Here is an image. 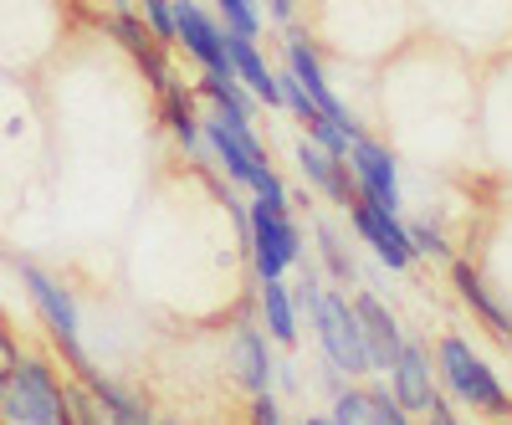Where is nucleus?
I'll return each instance as SVG.
<instances>
[{"label":"nucleus","mask_w":512,"mask_h":425,"mask_svg":"<svg viewBox=\"0 0 512 425\" xmlns=\"http://www.w3.org/2000/svg\"><path fill=\"white\" fill-rule=\"evenodd\" d=\"M200 139H205L210 154L221 159V169H226L236 185H246L256 200H282V205H287V190H282V180L272 175L267 149L256 144L251 129H231L221 113H210V118H200Z\"/></svg>","instance_id":"f257e3e1"},{"label":"nucleus","mask_w":512,"mask_h":425,"mask_svg":"<svg viewBox=\"0 0 512 425\" xmlns=\"http://www.w3.org/2000/svg\"><path fill=\"white\" fill-rule=\"evenodd\" d=\"M16 277L26 282V292H31V303H36V313H41V323H47V333L57 338V349L67 354V364H72V374L77 379H88L98 364L88 359V349H82V323H77V303H72V292L62 287V277H52L47 267H36V262H16Z\"/></svg>","instance_id":"f03ea898"},{"label":"nucleus","mask_w":512,"mask_h":425,"mask_svg":"<svg viewBox=\"0 0 512 425\" xmlns=\"http://www.w3.org/2000/svg\"><path fill=\"white\" fill-rule=\"evenodd\" d=\"M246 246H251L256 282H272L287 267L303 262V231L292 226L282 200H251V210H246Z\"/></svg>","instance_id":"7ed1b4c3"},{"label":"nucleus","mask_w":512,"mask_h":425,"mask_svg":"<svg viewBox=\"0 0 512 425\" xmlns=\"http://www.w3.org/2000/svg\"><path fill=\"white\" fill-rule=\"evenodd\" d=\"M67 405V385L41 359H16L6 369V425H57Z\"/></svg>","instance_id":"20e7f679"},{"label":"nucleus","mask_w":512,"mask_h":425,"mask_svg":"<svg viewBox=\"0 0 512 425\" xmlns=\"http://www.w3.org/2000/svg\"><path fill=\"white\" fill-rule=\"evenodd\" d=\"M436 369H441V379L451 385V395H456L461 405H477V410H487V415H512L507 390L497 385V374L487 369V359L466 344V338H441Z\"/></svg>","instance_id":"39448f33"},{"label":"nucleus","mask_w":512,"mask_h":425,"mask_svg":"<svg viewBox=\"0 0 512 425\" xmlns=\"http://www.w3.org/2000/svg\"><path fill=\"white\" fill-rule=\"evenodd\" d=\"M308 318L318 328V344L328 354V369H338V374H369L364 328H359V313H354V303L344 292H323Z\"/></svg>","instance_id":"423d86ee"},{"label":"nucleus","mask_w":512,"mask_h":425,"mask_svg":"<svg viewBox=\"0 0 512 425\" xmlns=\"http://www.w3.org/2000/svg\"><path fill=\"white\" fill-rule=\"evenodd\" d=\"M175 36H180V47L200 62V72H226V77H236L231 52H226V26L210 16L200 0H175Z\"/></svg>","instance_id":"0eeeda50"},{"label":"nucleus","mask_w":512,"mask_h":425,"mask_svg":"<svg viewBox=\"0 0 512 425\" xmlns=\"http://www.w3.org/2000/svg\"><path fill=\"white\" fill-rule=\"evenodd\" d=\"M349 221H354V231H359V241H369V251L384 262V267H395V272H405L410 262H415V246H410V231H405V221L395 216V210H379V205H369L364 195L349 205Z\"/></svg>","instance_id":"6e6552de"},{"label":"nucleus","mask_w":512,"mask_h":425,"mask_svg":"<svg viewBox=\"0 0 512 425\" xmlns=\"http://www.w3.org/2000/svg\"><path fill=\"white\" fill-rule=\"evenodd\" d=\"M349 164H354V180H359V195L379 210H395L400 216V169H395V154L374 144V139H354L349 144Z\"/></svg>","instance_id":"1a4fd4ad"},{"label":"nucleus","mask_w":512,"mask_h":425,"mask_svg":"<svg viewBox=\"0 0 512 425\" xmlns=\"http://www.w3.org/2000/svg\"><path fill=\"white\" fill-rule=\"evenodd\" d=\"M297 169H303V180L313 185V190H323L333 205H354L359 200V180H354V164H349V154H333V149H323L318 139H303L297 144Z\"/></svg>","instance_id":"9d476101"},{"label":"nucleus","mask_w":512,"mask_h":425,"mask_svg":"<svg viewBox=\"0 0 512 425\" xmlns=\"http://www.w3.org/2000/svg\"><path fill=\"white\" fill-rule=\"evenodd\" d=\"M287 72L297 77V82H303V88H308V98L333 118V123H344V129L359 139V123H354V113L344 108V103H338V93L328 88V72H323V62H318V47H313V41L303 36V31H292L287 36Z\"/></svg>","instance_id":"9b49d317"},{"label":"nucleus","mask_w":512,"mask_h":425,"mask_svg":"<svg viewBox=\"0 0 512 425\" xmlns=\"http://www.w3.org/2000/svg\"><path fill=\"white\" fill-rule=\"evenodd\" d=\"M354 313H359V328H364V349H369V369H384L390 374L400 349H405V338H400V323L395 313L379 303L374 292H359L354 297Z\"/></svg>","instance_id":"f8f14e48"},{"label":"nucleus","mask_w":512,"mask_h":425,"mask_svg":"<svg viewBox=\"0 0 512 425\" xmlns=\"http://www.w3.org/2000/svg\"><path fill=\"white\" fill-rule=\"evenodd\" d=\"M390 390H395V400L410 410V415H425L436 405V379H431V354H425L420 344H405L400 349V359H395V369H390Z\"/></svg>","instance_id":"ddd939ff"},{"label":"nucleus","mask_w":512,"mask_h":425,"mask_svg":"<svg viewBox=\"0 0 512 425\" xmlns=\"http://www.w3.org/2000/svg\"><path fill=\"white\" fill-rule=\"evenodd\" d=\"M226 52H231V67L236 77L246 82V93H256L267 108H282V82L277 72L267 67V57L256 52V36H241V31H226Z\"/></svg>","instance_id":"4468645a"},{"label":"nucleus","mask_w":512,"mask_h":425,"mask_svg":"<svg viewBox=\"0 0 512 425\" xmlns=\"http://www.w3.org/2000/svg\"><path fill=\"white\" fill-rule=\"evenodd\" d=\"M267 338H272V333L251 328V323L236 333V374H241V385H246L251 395H267V390H272V374H277V359H272Z\"/></svg>","instance_id":"2eb2a0df"},{"label":"nucleus","mask_w":512,"mask_h":425,"mask_svg":"<svg viewBox=\"0 0 512 425\" xmlns=\"http://www.w3.org/2000/svg\"><path fill=\"white\" fill-rule=\"evenodd\" d=\"M451 282H456V292H461V303L466 308H472L492 333H502V338H512V313L497 303V297L487 292V282L472 272V267H466V262H451Z\"/></svg>","instance_id":"dca6fc26"},{"label":"nucleus","mask_w":512,"mask_h":425,"mask_svg":"<svg viewBox=\"0 0 512 425\" xmlns=\"http://www.w3.org/2000/svg\"><path fill=\"white\" fill-rule=\"evenodd\" d=\"M241 88H246V82L241 77H226V72H205L200 77V93L216 103V113L231 123V129H251V98Z\"/></svg>","instance_id":"f3484780"},{"label":"nucleus","mask_w":512,"mask_h":425,"mask_svg":"<svg viewBox=\"0 0 512 425\" xmlns=\"http://www.w3.org/2000/svg\"><path fill=\"white\" fill-rule=\"evenodd\" d=\"M262 318H267V333L277 338V344H297V303L282 277L262 282Z\"/></svg>","instance_id":"a211bd4d"},{"label":"nucleus","mask_w":512,"mask_h":425,"mask_svg":"<svg viewBox=\"0 0 512 425\" xmlns=\"http://www.w3.org/2000/svg\"><path fill=\"white\" fill-rule=\"evenodd\" d=\"M159 103H164V123H169V134H175L185 149H200L205 139H200V118H195L190 93L180 88V82H169V88L159 93Z\"/></svg>","instance_id":"6ab92c4d"},{"label":"nucleus","mask_w":512,"mask_h":425,"mask_svg":"<svg viewBox=\"0 0 512 425\" xmlns=\"http://www.w3.org/2000/svg\"><path fill=\"white\" fill-rule=\"evenodd\" d=\"M108 31H113V36L123 41V52L134 57V62H144V57H149L154 47H164V41H159V36L149 31V21H144L139 11H113V26H108Z\"/></svg>","instance_id":"aec40b11"},{"label":"nucleus","mask_w":512,"mask_h":425,"mask_svg":"<svg viewBox=\"0 0 512 425\" xmlns=\"http://www.w3.org/2000/svg\"><path fill=\"white\" fill-rule=\"evenodd\" d=\"M318 251H323L328 277H333L338 287H354V282H359V272H354V257L344 251V236H338L333 226H318Z\"/></svg>","instance_id":"412c9836"},{"label":"nucleus","mask_w":512,"mask_h":425,"mask_svg":"<svg viewBox=\"0 0 512 425\" xmlns=\"http://www.w3.org/2000/svg\"><path fill=\"white\" fill-rule=\"evenodd\" d=\"M333 425H379V410H374V400H369V390H344L333 400V415H328Z\"/></svg>","instance_id":"4be33fe9"},{"label":"nucleus","mask_w":512,"mask_h":425,"mask_svg":"<svg viewBox=\"0 0 512 425\" xmlns=\"http://www.w3.org/2000/svg\"><path fill=\"white\" fill-rule=\"evenodd\" d=\"M216 11H221L226 31H241V36L262 31V11H256V0H216Z\"/></svg>","instance_id":"5701e85b"},{"label":"nucleus","mask_w":512,"mask_h":425,"mask_svg":"<svg viewBox=\"0 0 512 425\" xmlns=\"http://www.w3.org/2000/svg\"><path fill=\"white\" fill-rule=\"evenodd\" d=\"M410 231V246H415V257H441V262H451V241L431 226V221H410L405 226Z\"/></svg>","instance_id":"b1692460"},{"label":"nucleus","mask_w":512,"mask_h":425,"mask_svg":"<svg viewBox=\"0 0 512 425\" xmlns=\"http://www.w3.org/2000/svg\"><path fill=\"white\" fill-rule=\"evenodd\" d=\"M144 21H149V31L164 41V47H175V0H144Z\"/></svg>","instance_id":"393cba45"},{"label":"nucleus","mask_w":512,"mask_h":425,"mask_svg":"<svg viewBox=\"0 0 512 425\" xmlns=\"http://www.w3.org/2000/svg\"><path fill=\"white\" fill-rule=\"evenodd\" d=\"M251 425H282V410H277L272 390L267 395H251Z\"/></svg>","instance_id":"a878e982"},{"label":"nucleus","mask_w":512,"mask_h":425,"mask_svg":"<svg viewBox=\"0 0 512 425\" xmlns=\"http://www.w3.org/2000/svg\"><path fill=\"white\" fill-rule=\"evenodd\" d=\"M267 16H272L277 26H292V16H297V0H267Z\"/></svg>","instance_id":"bb28decb"},{"label":"nucleus","mask_w":512,"mask_h":425,"mask_svg":"<svg viewBox=\"0 0 512 425\" xmlns=\"http://www.w3.org/2000/svg\"><path fill=\"white\" fill-rule=\"evenodd\" d=\"M16 359H21V349L11 344V333H6V323H0V369H11Z\"/></svg>","instance_id":"cd10ccee"},{"label":"nucleus","mask_w":512,"mask_h":425,"mask_svg":"<svg viewBox=\"0 0 512 425\" xmlns=\"http://www.w3.org/2000/svg\"><path fill=\"white\" fill-rule=\"evenodd\" d=\"M425 415H431V425H461V420H456V410H451V405H446L441 395H436V405L425 410Z\"/></svg>","instance_id":"c85d7f7f"},{"label":"nucleus","mask_w":512,"mask_h":425,"mask_svg":"<svg viewBox=\"0 0 512 425\" xmlns=\"http://www.w3.org/2000/svg\"><path fill=\"white\" fill-rule=\"evenodd\" d=\"M303 425H333V420H328V415H308Z\"/></svg>","instance_id":"c756f323"},{"label":"nucleus","mask_w":512,"mask_h":425,"mask_svg":"<svg viewBox=\"0 0 512 425\" xmlns=\"http://www.w3.org/2000/svg\"><path fill=\"white\" fill-rule=\"evenodd\" d=\"M113 11H128V0H113Z\"/></svg>","instance_id":"7c9ffc66"},{"label":"nucleus","mask_w":512,"mask_h":425,"mask_svg":"<svg viewBox=\"0 0 512 425\" xmlns=\"http://www.w3.org/2000/svg\"><path fill=\"white\" fill-rule=\"evenodd\" d=\"M159 425H180V420H159Z\"/></svg>","instance_id":"2f4dec72"},{"label":"nucleus","mask_w":512,"mask_h":425,"mask_svg":"<svg viewBox=\"0 0 512 425\" xmlns=\"http://www.w3.org/2000/svg\"><path fill=\"white\" fill-rule=\"evenodd\" d=\"M0 262H6V257H0Z\"/></svg>","instance_id":"473e14b6"},{"label":"nucleus","mask_w":512,"mask_h":425,"mask_svg":"<svg viewBox=\"0 0 512 425\" xmlns=\"http://www.w3.org/2000/svg\"><path fill=\"white\" fill-rule=\"evenodd\" d=\"M507 344H512V338H507Z\"/></svg>","instance_id":"72a5a7b5"}]
</instances>
